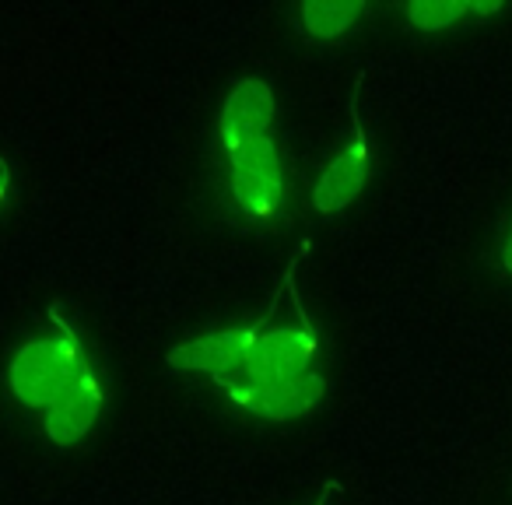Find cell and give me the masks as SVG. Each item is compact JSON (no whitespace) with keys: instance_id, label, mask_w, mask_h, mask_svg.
I'll use <instances>...</instances> for the list:
<instances>
[{"instance_id":"obj_13","label":"cell","mask_w":512,"mask_h":505,"mask_svg":"<svg viewBox=\"0 0 512 505\" xmlns=\"http://www.w3.org/2000/svg\"><path fill=\"white\" fill-rule=\"evenodd\" d=\"M4 193H8V169L0 162V200H4Z\"/></svg>"},{"instance_id":"obj_3","label":"cell","mask_w":512,"mask_h":505,"mask_svg":"<svg viewBox=\"0 0 512 505\" xmlns=\"http://www.w3.org/2000/svg\"><path fill=\"white\" fill-rule=\"evenodd\" d=\"M232 176H228V190L232 200L246 218H271L285 204V169H281V155L274 148V137H253L235 148L225 151Z\"/></svg>"},{"instance_id":"obj_6","label":"cell","mask_w":512,"mask_h":505,"mask_svg":"<svg viewBox=\"0 0 512 505\" xmlns=\"http://www.w3.org/2000/svg\"><path fill=\"white\" fill-rule=\"evenodd\" d=\"M102 407H106V386L95 369H85L50 407H46L43 428L57 446H74L81 442L99 421Z\"/></svg>"},{"instance_id":"obj_8","label":"cell","mask_w":512,"mask_h":505,"mask_svg":"<svg viewBox=\"0 0 512 505\" xmlns=\"http://www.w3.org/2000/svg\"><path fill=\"white\" fill-rule=\"evenodd\" d=\"M274 95L264 81H239L221 109V148H235L242 141H253L260 134H271Z\"/></svg>"},{"instance_id":"obj_4","label":"cell","mask_w":512,"mask_h":505,"mask_svg":"<svg viewBox=\"0 0 512 505\" xmlns=\"http://www.w3.org/2000/svg\"><path fill=\"white\" fill-rule=\"evenodd\" d=\"M264 330H267V316L249 323V327L221 330V334H207L200 341H186L169 351V365L183 372H207L214 383H221V379L235 376L253 358Z\"/></svg>"},{"instance_id":"obj_5","label":"cell","mask_w":512,"mask_h":505,"mask_svg":"<svg viewBox=\"0 0 512 505\" xmlns=\"http://www.w3.org/2000/svg\"><path fill=\"white\" fill-rule=\"evenodd\" d=\"M362 81L365 74L358 78V88H355V99H351V120H355V130H351V141L344 144V151L327 165L323 179L316 183V193H313V204L320 207L323 214H334V211H344L348 204H355V197L365 190L369 183V137H365V127H362V116H358V92H362Z\"/></svg>"},{"instance_id":"obj_11","label":"cell","mask_w":512,"mask_h":505,"mask_svg":"<svg viewBox=\"0 0 512 505\" xmlns=\"http://www.w3.org/2000/svg\"><path fill=\"white\" fill-rule=\"evenodd\" d=\"M337 495H341V484H334V481L323 484V495H320V502H316V505H330V498H337Z\"/></svg>"},{"instance_id":"obj_2","label":"cell","mask_w":512,"mask_h":505,"mask_svg":"<svg viewBox=\"0 0 512 505\" xmlns=\"http://www.w3.org/2000/svg\"><path fill=\"white\" fill-rule=\"evenodd\" d=\"M57 323V334L29 341L11 362V390L25 407H50L81 372L85 365V351H81L74 330L60 313H50Z\"/></svg>"},{"instance_id":"obj_1","label":"cell","mask_w":512,"mask_h":505,"mask_svg":"<svg viewBox=\"0 0 512 505\" xmlns=\"http://www.w3.org/2000/svg\"><path fill=\"white\" fill-rule=\"evenodd\" d=\"M306 249H309V242H302L292 267H288V292H292V306H295V313H299V323L264 330L253 358H249L235 376L218 383L225 393L260 390V386H274V383H285V379H299V376H306V372H313V362H316V355H320V337H316L313 323H309L306 309H302L299 292H295V264L302 260Z\"/></svg>"},{"instance_id":"obj_9","label":"cell","mask_w":512,"mask_h":505,"mask_svg":"<svg viewBox=\"0 0 512 505\" xmlns=\"http://www.w3.org/2000/svg\"><path fill=\"white\" fill-rule=\"evenodd\" d=\"M362 15H365V4H358V0H351V4L348 0H309V4H302V8L295 11L299 29L313 39L344 36Z\"/></svg>"},{"instance_id":"obj_10","label":"cell","mask_w":512,"mask_h":505,"mask_svg":"<svg viewBox=\"0 0 512 505\" xmlns=\"http://www.w3.org/2000/svg\"><path fill=\"white\" fill-rule=\"evenodd\" d=\"M502 11V4H456V0H418V4H407L404 15L414 29L439 32L449 25L463 22L467 15H495Z\"/></svg>"},{"instance_id":"obj_12","label":"cell","mask_w":512,"mask_h":505,"mask_svg":"<svg viewBox=\"0 0 512 505\" xmlns=\"http://www.w3.org/2000/svg\"><path fill=\"white\" fill-rule=\"evenodd\" d=\"M502 260H505V271L512 274V235H509V242H505V253H502Z\"/></svg>"},{"instance_id":"obj_7","label":"cell","mask_w":512,"mask_h":505,"mask_svg":"<svg viewBox=\"0 0 512 505\" xmlns=\"http://www.w3.org/2000/svg\"><path fill=\"white\" fill-rule=\"evenodd\" d=\"M327 393L320 372H306L299 379H285V383L260 386V390H228V400L242 407L249 414H260L267 421H292L309 414Z\"/></svg>"}]
</instances>
